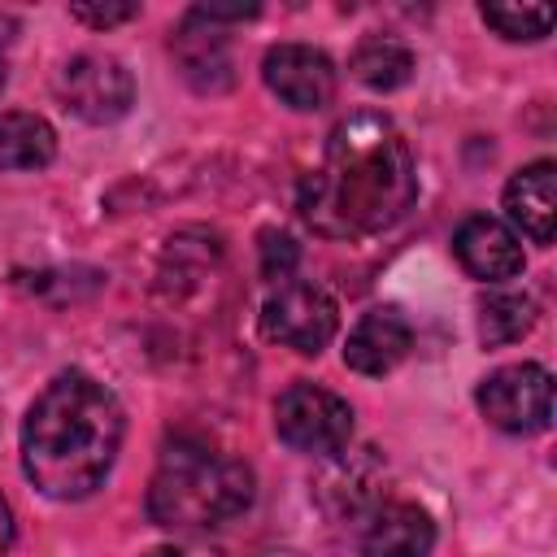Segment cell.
Masks as SVG:
<instances>
[{
    "mask_svg": "<svg viewBox=\"0 0 557 557\" xmlns=\"http://www.w3.org/2000/svg\"><path fill=\"white\" fill-rule=\"evenodd\" d=\"M418 165L400 126L383 113H348L326 135L318 165L300 178L296 209L326 239L379 235L409 213Z\"/></svg>",
    "mask_w": 557,
    "mask_h": 557,
    "instance_id": "obj_1",
    "label": "cell"
},
{
    "mask_svg": "<svg viewBox=\"0 0 557 557\" xmlns=\"http://www.w3.org/2000/svg\"><path fill=\"white\" fill-rule=\"evenodd\" d=\"M274 431L287 448L309 457H335L352 440V405L318 383H292L274 400Z\"/></svg>",
    "mask_w": 557,
    "mask_h": 557,
    "instance_id": "obj_4",
    "label": "cell"
},
{
    "mask_svg": "<svg viewBox=\"0 0 557 557\" xmlns=\"http://www.w3.org/2000/svg\"><path fill=\"white\" fill-rule=\"evenodd\" d=\"M535 326V300L527 292H496L479 305V339L487 348L513 344Z\"/></svg>",
    "mask_w": 557,
    "mask_h": 557,
    "instance_id": "obj_16",
    "label": "cell"
},
{
    "mask_svg": "<svg viewBox=\"0 0 557 557\" xmlns=\"http://www.w3.org/2000/svg\"><path fill=\"white\" fill-rule=\"evenodd\" d=\"M483 22L500 39H544L553 30V9L548 4H483Z\"/></svg>",
    "mask_w": 557,
    "mask_h": 557,
    "instance_id": "obj_17",
    "label": "cell"
},
{
    "mask_svg": "<svg viewBox=\"0 0 557 557\" xmlns=\"http://www.w3.org/2000/svg\"><path fill=\"white\" fill-rule=\"evenodd\" d=\"M57 96L83 122H117L135 100V83H131V70L117 57L78 52L61 65Z\"/></svg>",
    "mask_w": 557,
    "mask_h": 557,
    "instance_id": "obj_7",
    "label": "cell"
},
{
    "mask_svg": "<svg viewBox=\"0 0 557 557\" xmlns=\"http://www.w3.org/2000/svg\"><path fill=\"white\" fill-rule=\"evenodd\" d=\"M174 57L183 65V78L196 87V91H222L231 87V44L226 35L205 22V17H187L174 35Z\"/></svg>",
    "mask_w": 557,
    "mask_h": 557,
    "instance_id": "obj_13",
    "label": "cell"
},
{
    "mask_svg": "<svg viewBox=\"0 0 557 557\" xmlns=\"http://www.w3.org/2000/svg\"><path fill=\"white\" fill-rule=\"evenodd\" d=\"M144 557H205V553H196V548H178V544H161V548H148Z\"/></svg>",
    "mask_w": 557,
    "mask_h": 557,
    "instance_id": "obj_21",
    "label": "cell"
},
{
    "mask_svg": "<svg viewBox=\"0 0 557 557\" xmlns=\"http://www.w3.org/2000/svg\"><path fill=\"white\" fill-rule=\"evenodd\" d=\"M479 413L505 435H540L553 422V374L540 361H513L479 383Z\"/></svg>",
    "mask_w": 557,
    "mask_h": 557,
    "instance_id": "obj_5",
    "label": "cell"
},
{
    "mask_svg": "<svg viewBox=\"0 0 557 557\" xmlns=\"http://www.w3.org/2000/svg\"><path fill=\"white\" fill-rule=\"evenodd\" d=\"M261 331H265V339L283 344L292 352L318 357L335 339V331H339V309H335V300L318 283L287 278V283H278L265 296V305H261Z\"/></svg>",
    "mask_w": 557,
    "mask_h": 557,
    "instance_id": "obj_6",
    "label": "cell"
},
{
    "mask_svg": "<svg viewBox=\"0 0 557 557\" xmlns=\"http://www.w3.org/2000/svg\"><path fill=\"white\" fill-rule=\"evenodd\" d=\"M4 83H9V74H4V61H0V91H4Z\"/></svg>",
    "mask_w": 557,
    "mask_h": 557,
    "instance_id": "obj_22",
    "label": "cell"
},
{
    "mask_svg": "<svg viewBox=\"0 0 557 557\" xmlns=\"http://www.w3.org/2000/svg\"><path fill=\"white\" fill-rule=\"evenodd\" d=\"M453 252H457L461 270L470 278H479V283H505V278L527 270L522 239L500 218H487V213H474V218H466L457 226Z\"/></svg>",
    "mask_w": 557,
    "mask_h": 557,
    "instance_id": "obj_10",
    "label": "cell"
},
{
    "mask_svg": "<svg viewBox=\"0 0 557 557\" xmlns=\"http://www.w3.org/2000/svg\"><path fill=\"white\" fill-rule=\"evenodd\" d=\"M409 348H413L409 318L396 305H379V309H366L357 318V326L348 331L344 366L366 374V379H383V374H392L409 357Z\"/></svg>",
    "mask_w": 557,
    "mask_h": 557,
    "instance_id": "obj_9",
    "label": "cell"
},
{
    "mask_svg": "<svg viewBox=\"0 0 557 557\" xmlns=\"http://www.w3.org/2000/svg\"><path fill=\"white\" fill-rule=\"evenodd\" d=\"M505 213L531 244H540V248L553 244V235H557V165L548 157L522 165L505 183Z\"/></svg>",
    "mask_w": 557,
    "mask_h": 557,
    "instance_id": "obj_12",
    "label": "cell"
},
{
    "mask_svg": "<svg viewBox=\"0 0 557 557\" xmlns=\"http://www.w3.org/2000/svg\"><path fill=\"white\" fill-rule=\"evenodd\" d=\"M261 78L296 113H313V109L331 104V96H335V65H331V57L309 48V44H278V48H270L265 61H261Z\"/></svg>",
    "mask_w": 557,
    "mask_h": 557,
    "instance_id": "obj_8",
    "label": "cell"
},
{
    "mask_svg": "<svg viewBox=\"0 0 557 557\" xmlns=\"http://www.w3.org/2000/svg\"><path fill=\"white\" fill-rule=\"evenodd\" d=\"M144 505L157 527L174 535H200L226 527L252 505V470L231 453L178 440L161 453Z\"/></svg>",
    "mask_w": 557,
    "mask_h": 557,
    "instance_id": "obj_3",
    "label": "cell"
},
{
    "mask_svg": "<svg viewBox=\"0 0 557 557\" xmlns=\"http://www.w3.org/2000/svg\"><path fill=\"white\" fill-rule=\"evenodd\" d=\"M57 157V131L39 113H0V170H44Z\"/></svg>",
    "mask_w": 557,
    "mask_h": 557,
    "instance_id": "obj_15",
    "label": "cell"
},
{
    "mask_svg": "<svg viewBox=\"0 0 557 557\" xmlns=\"http://www.w3.org/2000/svg\"><path fill=\"white\" fill-rule=\"evenodd\" d=\"M126 413L91 374H57L22 418V470L52 500L91 496L122 448Z\"/></svg>",
    "mask_w": 557,
    "mask_h": 557,
    "instance_id": "obj_2",
    "label": "cell"
},
{
    "mask_svg": "<svg viewBox=\"0 0 557 557\" xmlns=\"http://www.w3.org/2000/svg\"><path fill=\"white\" fill-rule=\"evenodd\" d=\"M13 531H17V527H13V509H9V500L0 496V557H4L9 544H13Z\"/></svg>",
    "mask_w": 557,
    "mask_h": 557,
    "instance_id": "obj_20",
    "label": "cell"
},
{
    "mask_svg": "<svg viewBox=\"0 0 557 557\" xmlns=\"http://www.w3.org/2000/svg\"><path fill=\"white\" fill-rule=\"evenodd\" d=\"M435 548V522L413 500H383L361 522V557H426Z\"/></svg>",
    "mask_w": 557,
    "mask_h": 557,
    "instance_id": "obj_11",
    "label": "cell"
},
{
    "mask_svg": "<svg viewBox=\"0 0 557 557\" xmlns=\"http://www.w3.org/2000/svg\"><path fill=\"white\" fill-rule=\"evenodd\" d=\"M348 70L357 83H366L370 91H396L413 78V48L396 35H366L352 57H348Z\"/></svg>",
    "mask_w": 557,
    "mask_h": 557,
    "instance_id": "obj_14",
    "label": "cell"
},
{
    "mask_svg": "<svg viewBox=\"0 0 557 557\" xmlns=\"http://www.w3.org/2000/svg\"><path fill=\"white\" fill-rule=\"evenodd\" d=\"M70 13L87 26H117V22H131L139 13V4H74Z\"/></svg>",
    "mask_w": 557,
    "mask_h": 557,
    "instance_id": "obj_19",
    "label": "cell"
},
{
    "mask_svg": "<svg viewBox=\"0 0 557 557\" xmlns=\"http://www.w3.org/2000/svg\"><path fill=\"white\" fill-rule=\"evenodd\" d=\"M296 265H300V248H296V239L292 235H274V231H265L261 235V274L270 278V283H287L292 274H296Z\"/></svg>",
    "mask_w": 557,
    "mask_h": 557,
    "instance_id": "obj_18",
    "label": "cell"
}]
</instances>
